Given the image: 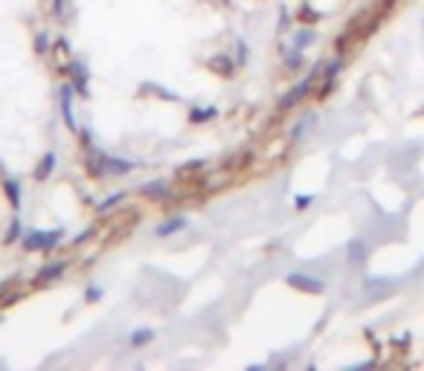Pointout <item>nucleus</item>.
Returning <instances> with one entry per match:
<instances>
[{
  "instance_id": "nucleus-4",
  "label": "nucleus",
  "mask_w": 424,
  "mask_h": 371,
  "mask_svg": "<svg viewBox=\"0 0 424 371\" xmlns=\"http://www.w3.org/2000/svg\"><path fill=\"white\" fill-rule=\"evenodd\" d=\"M73 84H67L64 90H61V111H64V122H67V128H73L76 131V116H73Z\"/></svg>"
},
{
  "instance_id": "nucleus-21",
  "label": "nucleus",
  "mask_w": 424,
  "mask_h": 371,
  "mask_svg": "<svg viewBox=\"0 0 424 371\" xmlns=\"http://www.w3.org/2000/svg\"><path fill=\"white\" fill-rule=\"evenodd\" d=\"M61 4H64V0H56V9H61Z\"/></svg>"
},
{
  "instance_id": "nucleus-18",
  "label": "nucleus",
  "mask_w": 424,
  "mask_h": 371,
  "mask_svg": "<svg viewBox=\"0 0 424 371\" xmlns=\"http://www.w3.org/2000/svg\"><path fill=\"white\" fill-rule=\"evenodd\" d=\"M102 296V290H88V302H94V299H99Z\"/></svg>"
},
{
  "instance_id": "nucleus-8",
  "label": "nucleus",
  "mask_w": 424,
  "mask_h": 371,
  "mask_svg": "<svg viewBox=\"0 0 424 371\" xmlns=\"http://www.w3.org/2000/svg\"><path fill=\"white\" fill-rule=\"evenodd\" d=\"M53 168H56V154H47L44 160H41V166L35 168V180L50 177V174H53Z\"/></svg>"
},
{
  "instance_id": "nucleus-14",
  "label": "nucleus",
  "mask_w": 424,
  "mask_h": 371,
  "mask_svg": "<svg viewBox=\"0 0 424 371\" xmlns=\"http://www.w3.org/2000/svg\"><path fill=\"white\" fill-rule=\"evenodd\" d=\"M218 111L216 108H206V111H192V122H206V119H212Z\"/></svg>"
},
{
  "instance_id": "nucleus-2",
  "label": "nucleus",
  "mask_w": 424,
  "mask_h": 371,
  "mask_svg": "<svg viewBox=\"0 0 424 371\" xmlns=\"http://www.w3.org/2000/svg\"><path fill=\"white\" fill-rule=\"evenodd\" d=\"M288 285L296 288V290H308V293H320L323 290L320 282H311V275H303V273H291L288 275Z\"/></svg>"
},
{
  "instance_id": "nucleus-10",
  "label": "nucleus",
  "mask_w": 424,
  "mask_h": 371,
  "mask_svg": "<svg viewBox=\"0 0 424 371\" xmlns=\"http://www.w3.org/2000/svg\"><path fill=\"white\" fill-rule=\"evenodd\" d=\"M151 340H154L151 331H134V334H131V345H146V342H151Z\"/></svg>"
},
{
  "instance_id": "nucleus-12",
  "label": "nucleus",
  "mask_w": 424,
  "mask_h": 371,
  "mask_svg": "<svg viewBox=\"0 0 424 371\" xmlns=\"http://www.w3.org/2000/svg\"><path fill=\"white\" fill-rule=\"evenodd\" d=\"M311 41H314V32L306 29V32H296V41H293V44H296V50H303V46L311 44Z\"/></svg>"
},
{
  "instance_id": "nucleus-6",
  "label": "nucleus",
  "mask_w": 424,
  "mask_h": 371,
  "mask_svg": "<svg viewBox=\"0 0 424 371\" xmlns=\"http://www.w3.org/2000/svg\"><path fill=\"white\" fill-rule=\"evenodd\" d=\"M181 229H186V218H168L166 223L157 226V235L168 238V235H175V232H181Z\"/></svg>"
},
{
  "instance_id": "nucleus-1",
  "label": "nucleus",
  "mask_w": 424,
  "mask_h": 371,
  "mask_svg": "<svg viewBox=\"0 0 424 371\" xmlns=\"http://www.w3.org/2000/svg\"><path fill=\"white\" fill-rule=\"evenodd\" d=\"M64 238V229H53V232H44V229H32L26 232V238H24V247L26 250H53L59 241Z\"/></svg>"
},
{
  "instance_id": "nucleus-17",
  "label": "nucleus",
  "mask_w": 424,
  "mask_h": 371,
  "mask_svg": "<svg viewBox=\"0 0 424 371\" xmlns=\"http://www.w3.org/2000/svg\"><path fill=\"white\" fill-rule=\"evenodd\" d=\"M94 232H96V229H84V232H81V235L76 238V244H81V241H88V238L94 235Z\"/></svg>"
},
{
  "instance_id": "nucleus-5",
  "label": "nucleus",
  "mask_w": 424,
  "mask_h": 371,
  "mask_svg": "<svg viewBox=\"0 0 424 371\" xmlns=\"http://www.w3.org/2000/svg\"><path fill=\"white\" fill-rule=\"evenodd\" d=\"M168 192H172V186H168L166 180H154V183L143 186V195L151 198V200H163V198H168Z\"/></svg>"
},
{
  "instance_id": "nucleus-3",
  "label": "nucleus",
  "mask_w": 424,
  "mask_h": 371,
  "mask_svg": "<svg viewBox=\"0 0 424 371\" xmlns=\"http://www.w3.org/2000/svg\"><path fill=\"white\" fill-rule=\"evenodd\" d=\"M308 90H311V76H308V78H306L303 84H296V87L291 90V96H285V99L279 102V108H282V111H288V108H293V105H296V102H300L303 96H308Z\"/></svg>"
},
{
  "instance_id": "nucleus-9",
  "label": "nucleus",
  "mask_w": 424,
  "mask_h": 371,
  "mask_svg": "<svg viewBox=\"0 0 424 371\" xmlns=\"http://www.w3.org/2000/svg\"><path fill=\"white\" fill-rule=\"evenodd\" d=\"M6 195H9L12 206L18 209L21 206V186H18V180H6Z\"/></svg>"
},
{
  "instance_id": "nucleus-13",
  "label": "nucleus",
  "mask_w": 424,
  "mask_h": 371,
  "mask_svg": "<svg viewBox=\"0 0 424 371\" xmlns=\"http://www.w3.org/2000/svg\"><path fill=\"white\" fill-rule=\"evenodd\" d=\"M122 198H125V195H111L108 200H102V203H99V212H111L113 206H119V203H122Z\"/></svg>"
},
{
  "instance_id": "nucleus-16",
  "label": "nucleus",
  "mask_w": 424,
  "mask_h": 371,
  "mask_svg": "<svg viewBox=\"0 0 424 371\" xmlns=\"http://www.w3.org/2000/svg\"><path fill=\"white\" fill-rule=\"evenodd\" d=\"M18 238H21V223H18V220H12V229H9L6 241H18Z\"/></svg>"
},
{
  "instance_id": "nucleus-7",
  "label": "nucleus",
  "mask_w": 424,
  "mask_h": 371,
  "mask_svg": "<svg viewBox=\"0 0 424 371\" xmlns=\"http://www.w3.org/2000/svg\"><path fill=\"white\" fill-rule=\"evenodd\" d=\"M64 270H67V264H64V261L47 264L44 270H41V273H38V282H56V278H59V275H61Z\"/></svg>"
},
{
  "instance_id": "nucleus-11",
  "label": "nucleus",
  "mask_w": 424,
  "mask_h": 371,
  "mask_svg": "<svg viewBox=\"0 0 424 371\" xmlns=\"http://www.w3.org/2000/svg\"><path fill=\"white\" fill-rule=\"evenodd\" d=\"M209 67H221L218 73H224V76H230L236 64H233V61H227V59H212V61H209Z\"/></svg>"
},
{
  "instance_id": "nucleus-20",
  "label": "nucleus",
  "mask_w": 424,
  "mask_h": 371,
  "mask_svg": "<svg viewBox=\"0 0 424 371\" xmlns=\"http://www.w3.org/2000/svg\"><path fill=\"white\" fill-rule=\"evenodd\" d=\"M4 290H6V282H4V285H0V296H4Z\"/></svg>"
},
{
  "instance_id": "nucleus-19",
  "label": "nucleus",
  "mask_w": 424,
  "mask_h": 371,
  "mask_svg": "<svg viewBox=\"0 0 424 371\" xmlns=\"http://www.w3.org/2000/svg\"><path fill=\"white\" fill-rule=\"evenodd\" d=\"M308 203H311V198H296V206H300V209L308 206Z\"/></svg>"
},
{
  "instance_id": "nucleus-15",
  "label": "nucleus",
  "mask_w": 424,
  "mask_h": 371,
  "mask_svg": "<svg viewBox=\"0 0 424 371\" xmlns=\"http://www.w3.org/2000/svg\"><path fill=\"white\" fill-rule=\"evenodd\" d=\"M35 50H38V53H47V50H50V41H47L44 35H38V38H35Z\"/></svg>"
}]
</instances>
